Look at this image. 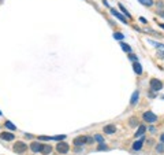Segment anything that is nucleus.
<instances>
[{"instance_id": "1", "label": "nucleus", "mask_w": 164, "mask_h": 155, "mask_svg": "<svg viewBox=\"0 0 164 155\" xmlns=\"http://www.w3.org/2000/svg\"><path fill=\"white\" fill-rule=\"evenodd\" d=\"M149 84H150V89L154 91V92H157V91H160V89H163V83H161L160 80H157V78H152Z\"/></svg>"}, {"instance_id": "2", "label": "nucleus", "mask_w": 164, "mask_h": 155, "mask_svg": "<svg viewBox=\"0 0 164 155\" xmlns=\"http://www.w3.org/2000/svg\"><path fill=\"white\" fill-rule=\"evenodd\" d=\"M68 150H70V145L67 144L66 141H60V143L56 145V151L59 154H67Z\"/></svg>"}, {"instance_id": "3", "label": "nucleus", "mask_w": 164, "mask_h": 155, "mask_svg": "<svg viewBox=\"0 0 164 155\" xmlns=\"http://www.w3.org/2000/svg\"><path fill=\"white\" fill-rule=\"evenodd\" d=\"M26 150H27V145L23 141H16V144L14 145V151L18 152V154H23Z\"/></svg>"}, {"instance_id": "4", "label": "nucleus", "mask_w": 164, "mask_h": 155, "mask_svg": "<svg viewBox=\"0 0 164 155\" xmlns=\"http://www.w3.org/2000/svg\"><path fill=\"white\" fill-rule=\"evenodd\" d=\"M144 119H145L146 122L153 124V122L157 121V117H156V114H153L152 111H146V113H144Z\"/></svg>"}, {"instance_id": "5", "label": "nucleus", "mask_w": 164, "mask_h": 155, "mask_svg": "<svg viewBox=\"0 0 164 155\" xmlns=\"http://www.w3.org/2000/svg\"><path fill=\"white\" fill-rule=\"evenodd\" d=\"M116 132V126L113 124H109V125H105L104 126V133H107V134H113Z\"/></svg>"}, {"instance_id": "6", "label": "nucleus", "mask_w": 164, "mask_h": 155, "mask_svg": "<svg viewBox=\"0 0 164 155\" xmlns=\"http://www.w3.org/2000/svg\"><path fill=\"white\" fill-rule=\"evenodd\" d=\"M75 145H82V144H86V136H78V137H75L74 139V141H72Z\"/></svg>"}, {"instance_id": "7", "label": "nucleus", "mask_w": 164, "mask_h": 155, "mask_svg": "<svg viewBox=\"0 0 164 155\" xmlns=\"http://www.w3.org/2000/svg\"><path fill=\"white\" fill-rule=\"evenodd\" d=\"M30 148L33 152H41V148H42V144L38 143V141H33L30 144Z\"/></svg>"}, {"instance_id": "8", "label": "nucleus", "mask_w": 164, "mask_h": 155, "mask_svg": "<svg viewBox=\"0 0 164 155\" xmlns=\"http://www.w3.org/2000/svg\"><path fill=\"white\" fill-rule=\"evenodd\" d=\"M0 137H1L3 140L11 141V140H14V137H15V136H14L12 133H10V132H4V133H1V134H0Z\"/></svg>"}, {"instance_id": "9", "label": "nucleus", "mask_w": 164, "mask_h": 155, "mask_svg": "<svg viewBox=\"0 0 164 155\" xmlns=\"http://www.w3.org/2000/svg\"><path fill=\"white\" fill-rule=\"evenodd\" d=\"M51 151H52V147L51 144H42V148H41V152L44 155H48V154H51Z\"/></svg>"}, {"instance_id": "10", "label": "nucleus", "mask_w": 164, "mask_h": 155, "mask_svg": "<svg viewBox=\"0 0 164 155\" xmlns=\"http://www.w3.org/2000/svg\"><path fill=\"white\" fill-rule=\"evenodd\" d=\"M157 14L160 17H164V3L163 1H159L157 3Z\"/></svg>"}, {"instance_id": "11", "label": "nucleus", "mask_w": 164, "mask_h": 155, "mask_svg": "<svg viewBox=\"0 0 164 155\" xmlns=\"http://www.w3.org/2000/svg\"><path fill=\"white\" fill-rule=\"evenodd\" d=\"M145 130H146V128H145L144 125H139V126H138V130H137V133H135V137H139V136H142V134L145 133Z\"/></svg>"}, {"instance_id": "12", "label": "nucleus", "mask_w": 164, "mask_h": 155, "mask_svg": "<svg viewBox=\"0 0 164 155\" xmlns=\"http://www.w3.org/2000/svg\"><path fill=\"white\" fill-rule=\"evenodd\" d=\"M138 96H139V93H138V91H135V92L133 93V96H131V100H130V103L133 104H135L137 102H138Z\"/></svg>"}, {"instance_id": "13", "label": "nucleus", "mask_w": 164, "mask_h": 155, "mask_svg": "<svg viewBox=\"0 0 164 155\" xmlns=\"http://www.w3.org/2000/svg\"><path fill=\"white\" fill-rule=\"evenodd\" d=\"M142 143H144V139L137 140V141H135V143L133 144V148H134V150H141V147H142Z\"/></svg>"}, {"instance_id": "14", "label": "nucleus", "mask_w": 164, "mask_h": 155, "mask_svg": "<svg viewBox=\"0 0 164 155\" xmlns=\"http://www.w3.org/2000/svg\"><path fill=\"white\" fill-rule=\"evenodd\" d=\"M111 12H112V15H115V17H116V18H118V19H120V21H122V22H124V23H126V18H124V17H122V15H120V14H119V12H118V11H116V10H112V11H111Z\"/></svg>"}, {"instance_id": "15", "label": "nucleus", "mask_w": 164, "mask_h": 155, "mask_svg": "<svg viewBox=\"0 0 164 155\" xmlns=\"http://www.w3.org/2000/svg\"><path fill=\"white\" fill-rule=\"evenodd\" d=\"M134 72L137 73V74H142V67H141V65L138 62L134 63Z\"/></svg>"}, {"instance_id": "16", "label": "nucleus", "mask_w": 164, "mask_h": 155, "mask_svg": "<svg viewBox=\"0 0 164 155\" xmlns=\"http://www.w3.org/2000/svg\"><path fill=\"white\" fill-rule=\"evenodd\" d=\"M139 1H141L144 6H148V7L153 6V0H139Z\"/></svg>"}, {"instance_id": "17", "label": "nucleus", "mask_w": 164, "mask_h": 155, "mask_svg": "<svg viewBox=\"0 0 164 155\" xmlns=\"http://www.w3.org/2000/svg\"><path fill=\"white\" fill-rule=\"evenodd\" d=\"M120 45H122V50H123V51H126V52H131V48H130V45H128V44H124V43H122Z\"/></svg>"}, {"instance_id": "18", "label": "nucleus", "mask_w": 164, "mask_h": 155, "mask_svg": "<svg viewBox=\"0 0 164 155\" xmlns=\"http://www.w3.org/2000/svg\"><path fill=\"white\" fill-rule=\"evenodd\" d=\"M137 122H138V119L135 118V117H131V118H130V126H137Z\"/></svg>"}, {"instance_id": "19", "label": "nucleus", "mask_w": 164, "mask_h": 155, "mask_svg": "<svg viewBox=\"0 0 164 155\" xmlns=\"http://www.w3.org/2000/svg\"><path fill=\"white\" fill-rule=\"evenodd\" d=\"M113 39H116V40H122L123 34L122 33H119V32H116V33H113Z\"/></svg>"}, {"instance_id": "20", "label": "nucleus", "mask_w": 164, "mask_h": 155, "mask_svg": "<svg viewBox=\"0 0 164 155\" xmlns=\"http://www.w3.org/2000/svg\"><path fill=\"white\" fill-rule=\"evenodd\" d=\"M5 126H7L8 129H11V130H14V129H15V125H12V124L10 122V121H5Z\"/></svg>"}, {"instance_id": "21", "label": "nucleus", "mask_w": 164, "mask_h": 155, "mask_svg": "<svg viewBox=\"0 0 164 155\" xmlns=\"http://www.w3.org/2000/svg\"><path fill=\"white\" fill-rule=\"evenodd\" d=\"M94 140H97V141H100V143H104V139H102L101 134H96V136H94Z\"/></svg>"}, {"instance_id": "22", "label": "nucleus", "mask_w": 164, "mask_h": 155, "mask_svg": "<svg viewBox=\"0 0 164 155\" xmlns=\"http://www.w3.org/2000/svg\"><path fill=\"white\" fill-rule=\"evenodd\" d=\"M156 150L159 151V152H163V151H164V144H163V143L157 145V147H156Z\"/></svg>"}, {"instance_id": "23", "label": "nucleus", "mask_w": 164, "mask_h": 155, "mask_svg": "<svg viewBox=\"0 0 164 155\" xmlns=\"http://www.w3.org/2000/svg\"><path fill=\"white\" fill-rule=\"evenodd\" d=\"M119 8H120V10H122L123 12H124V14H126V15H127V17H130V14H128V11L126 10V8H124V7H123L122 4H119Z\"/></svg>"}, {"instance_id": "24", "label": "nucleus", "mask_w": 164, "mask_h": 155, "mask_svg": "<svg viewBox=\"0 0 164 155\" xmlns=\"http://www.w3.org/2000/svg\"><path fill=\"white\" fill-rule=\"evenodd\" d=\"M64 139V136H53L52 137V140H63Z\"/></svg>"}, {"instance_id": "25", "label": "nucleus", "mask_w": 164, "mask_h": 155, "mask_svg": "<svg viewBox=\"0 0 164 155\" xmlns=\"http://www.w3.org/2000/svg\"><path fill=\"white\" fill-rule=\"evenodd\" d=\"M98 150H107V145L104 144V143H101V144L98 145Z\"/></svg>"}, {"instance_id": "26", "label": "nucleus", "mask_w": 164, "mask_h": 155, "mask_svg": "<svg viewBox=\"0 0 164 155\" xmlns=\"http://www.w3.org/2000/svg\"><path fill=\"white\" fill-rule=\"evenodd\" d=\"M130 59H131V61H134V62H137V56H135V55H133V54L130 55Z\"/></svg>"}, {"instance_id": "27", "label": "nucleus", "mask_w": 164, "mask_h": 155, "mask_svg": "<svg viewBox=\"0 0 164 155\" xmlns=\"http://www.w3.org/2000/svg\"><path fill=\"white\" fill-rule=\"evenodd\" d=\"M86 143L89 144V143H93V137H86Z\"/></svg>"}, {"instance_id": "28", "label": "nucleus", "mask_w": 164, "mask_h": 155, "mask_svg": "<svg viewBox=\"0 0 164 155\" xmlns=\"http://www.w3.org/2000/svg\"><path fill=\"white\" fill-rule=\"evenodd\" d=\"M160 140H161V143H164V133L160 136Z\"/></svg>"}, {"instance_id": "29", "label": "nucleus", "mask_w": 164, "mask_h": 155, "mask_svg": "<svg viewBox=\"0 0 164 155\" xmlns=\"http://www.w3.org/2000/svg\"><path fill=\"white\" fill-rule=\"evenodd\" d=\"M160 26H161V28H163V29H164V23H160Z\"/></svg>"}, {"instance_id": "30", "label": "nucleus", "mask_w": 164, "mask_h": 155, "mask_svg": "<svg viewBox=\"0 0 164 155\" xmlns=\"http://www.w3.org/2000/svg\"><path fill=\"white\" fill-rule=\"evenodd\" d=\"M0 114H1V111H0Z\"/></svg>"}]
</instances>
